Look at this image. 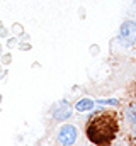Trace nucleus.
<instances>
[{"label":"nucleus","mask_w":136,"mask_h":146,"mask_svg":"<svg viewBox=\"0 0 136 146\" xmlns=\"http://www.w3.org/2000/svg\"><path fill=\"white\" fill-rule=\"evenodd\" d=\"M99 110L92 114V117L87 122L85 127V134L87 139L92 145L97 146H105L114 143V139L117 138L119 133V117L114 110H107L97 106Z\"/></svg>","instance_id":"f257e3e1"},{"label":"nucleus","mask_w":136,"mask_h":146,"mask_svg":"<svg viewBox=\"0 0 136 146\" xmlns=\"http://www.w3.org/2000/svg\"><path fill=\"white\" fill-rule=\"evenodd\" d=\"M73 110H75V107L71 106V102L68 99H61V100H58V102L53 104L51 115H53V119L56 122H65V121H68L73 115Z\"/></svg>","instance_id":"f03ea898"},{"label":"nucleus","mask_w":136,"mask_h":146,"mask_svg":"<svg viewBox=\"0 0 136 146\" xmlns=\"http://www.w3.org/2000/svg\"><path fill=\"white\" fill-rule=\"evenodd\" d=\"M117 41L123 48H131L136 42V22L135 21H124L119 29Z\"/></svg>","instance_id":"7ed1b4c3"},{"label":"nucleus","mask_w":136,"mask_h":146,"mask_svg":"<svg viewBox=\"0 0 136 146\" xmlns=\"http://www.w3.org/2000/svg\"><path fill=\"white\" fill-rule=\"evenodd\" d=\"M77 138H78V131L73 124H63L60 129H58V134H56V143L61 146H71L77 143Z\"/></svg>","instance_id":"20e7f679"},{"label":"nucleus","mask_w":136,"mask_h":146,"mask_svg":"<svg viewBox=\"0 0 136 146\" xmlns=\"http://www.w3.org/2000/svg\"><path fill=\"white\" fill-rule=\"evenodd\" d=\"M75 110L77 112H80V114H85V112H90V110H94L95 107V100L94 99H90V97H78V100L75 102Z\"/></svg>","instance_id":"39448f33"},{"label":"nucleus","mask_w":136,"mask_h":146,"mask_svg":"<svg viewBox=\"0 0 136 146\" xmlns=\"http://www.w3.org/2000/svg\"><path fill=\"white\" fill-rule=\"evenodd\" d=\"M124 119H126V122L131 126V131H136V102L129 104V106L124 109Z\"/></svg>","instance_id":"423d86ee"},{"label":"nucleus","mask_w":136,"mask_h":146,"mask_svg":"<svg viewBox=\"0 0 136 146\" xmlns=\"http://www.w3.org/2000/svg\"><path fill=\"white\" fill-rule=\"evenodd\" d=\"M95 106H101V107H105V106H111V107H119L121 102L117 99H99L95 102Z\"/></svg>","instance_id":"0eeeda50"},{"label":"nucleus","mask_w":136,"mask_h":146,"mask_svg":"<svg viewBox=\"0 0 136 146\" xmlns=\"http://www.w3.org/2000/svg\"><path fill=\"white\" fill-rule=\"evenodd\" d=\"M10 33H12L14 36L19 37L22 33H24V26H22L21 22H14V24H12V27H10Z\"/></svg>","instance_id":"6e6552de"},{"label":"nucleus","mask_w":136,"mask_h":146,"mask_svg":"<svg viewBox=\"0 0 136 146\" xmlns=\"http://www.w3.org/2000/svg\"><path fill=\"white\" fill-rule=\"evenodd\" d=\"M17 42H19V37L12 34V36L7 37V41H5V46H7L9 49H14V48H17Z\"/></svg>","instance_id":"1a4fd4ad"},{"label":"nucleus","mask_w":136,"mask_h":146,"mask_svg":"<svg viewBox=\"0 0 136 146\" xmlns=\"http://www.w3.org/2000/svg\"><path fill=\"white\" fill-rule=\"evenodd\" d=\"M17 49L19 51H31L33 44H31V41H19L17 42Z\"/></svg>","instance_id":"9d476101"},{"label":"nucleus","mask_w":136,"mask_h":146,"mask_svg":"<svg viewBox=\"0 0 136 146\" xmlns=\"http://www.w3.org/2000/svg\"><path fill=\"white\" fill-rule=\"evenodd\" d=\"M0 63H2L3 66H9V65L12 63V54H10V53H2V54H0Z\"/></svg>","instance_id":"9b49d317"},{"label":"nucleus","mask_w":136,"mask_h":146,"mask_svg":"<svg viewBox=\"0 0 136 146\" xmlns=\"http://www.w3.org/2000/svg\"><path fill=\"white\" fill-rule=\"evenodd\" d=\"M89 53H90L92 56H99V53H101V48H99V44H90V48H89Z\"/></svg>","instance_id":"f8f14e48"},{"label":"nucleus","mask_w":136,"mask_h":146,"mask_svg":"<svg viewBox=\"0 0 136 146\" xmlns=\"http://www.w3.org/2000/svg\"><path fill=\"white\" fill-rule=\"evenodd\" d=\"M9 36H12V33H10V29H7L5 26H3V27H0V37H3V39H7Z\"/></svg>","instance_id":"ddd939ff"},{"label":"nucleus","mask_w":136,"mask_h":146,"mask_svg":"<svg viewBox=\"0 0 136 146\" xmlns=\"http://www.w3.org/2000/svg\"><path fill=\"white\" fill-rule=\"evenodd\" d=\"M7 75H9V70H5V68H3V65L0 63V80H5V78H7Z\"/></svg>","instance_id":"4468645a"},{"label":"nucleus","mask_w":136,"mask_h":146,"mask_svg":"<svg viewBox=\"0 0 136 146\" xmlns=\"http://www.w3.org/2000/svg\"><path fill=\"white\" fill-rule=\"evenodd\" d=\"M85 17H87L85 9H83V7H78V19H80V21H85Z\"/></svg>","instance_id":"2eb2a0df"},{"label":"nucleus","mask_w":136,"mask_h":146,"mask_svg":"<svg viewBox=\"0 0 136 146\" xmlns=\"http://www.w3.org/2000/svg\"><path fill=\"white\" fill-rule=\"evenodd\" d=\"M19 41H31V34L24 31V33H22V34L19 36Z\"/></svg>","instance_id":"dca6fc26"},{"label":"nucleus","mask_w":136,"mask_h":146,"mask_svg":"<svg viewBox=\"0 0 136 146\" xmlns=\"http://www.w3.org/2000/svg\"><path fill=\"white\" fill-rule=\"evenodd\" d=\"M80 92H82V88H80L78 85H73V87H71V97H75V95L80 94Z\"/></svg>","instance_id":"f3484780"},{"label":"nucleus","mask_w":136,"mask_h":146,"mask_svg":"<svg viewBox=\"0 0 136 146\" xmlns=\"http://www.w3.org/2000/svg\"><path fill=\"white\" fill-rule=\"evenodd\" d=\"M31 68H33V70H39V68H41V63H39V61H34L33 65H31Z\"/></svg>","instance_id":"a211bd4d"},{"label":"nucleus","mask_w":136,"mask_h":146,"mask_svg":"<svg viewBox=\"0 0 136 146\" xmlns=\"http://www.w3.org/2000/svg\"><path fill=\"white\" fill-rule=\"evenodd\" d=\"M2 102H3V95L0 94V106H2Z\"/></svg>","instance_id":"6ab92c4d"},{"label":"nucleus","mask_w":136,"mask_h":146,"mask_svg":"<svg viewBox=\"0 0 136 146\" xmlns=\"http://www.w3.org/2000/svg\"><path fill=\"white\" fill-rule=\"evenodd\" d=\"M3 53V44H0V54Z\"/></svg>","instance_id":"aec40b11"},{"label":"nucleus","mask_w":136,"mask_h":146,"mask_svg":"<svg viewBox=\"0 0 136 146\" xmlns=\"http://www.w3.org/2000/svg\"><path fill=\"white\" fill-rule=\"evenodd\" d=\"M0 27H3V21H0Z\"/></svg>","instance_id":"412c9836"},{"label":"nucleus","mask_w":136,"mask_h":146,"mask_svg":"<svg viewBox=\"0 0 136 146\" xmlns=\"http://www.w3.org/2000/svg\"><path fill=\"white\" fill-rule=\"evenodd\" d=\"M0 112H2V109H0Z\"/></svg>","instance_id":"4be33fe9"}]
</instances>
